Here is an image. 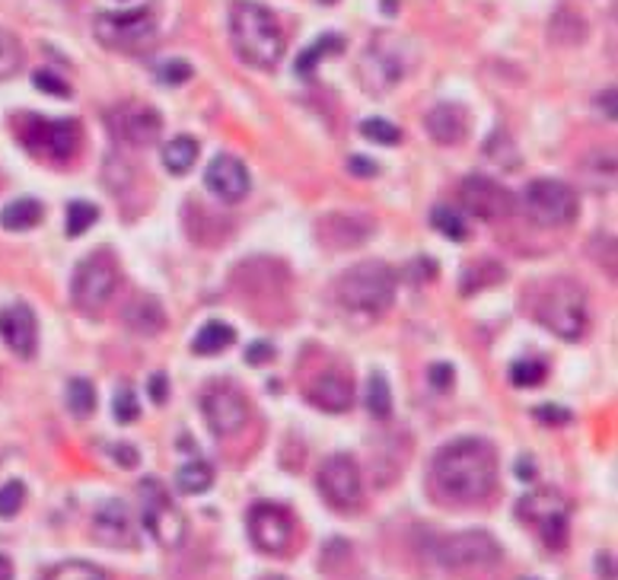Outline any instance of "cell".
Returning a JSON list of instances; mask_svg holds the SVG:
<instances>
[{
    "label": "cell",
    "instance_id": "cell-1",
    "mask_svg": "<svg viewBox=\"0 0 618 580\" xmlns=\"http://www.w3.org/2000/svg\"><path fill=\"white\" fill-rule=\"evenodd\" d=\"M434 491L449 504L487 501L497 485V453L482 437H459L437 449L431 462Z\"/></svg>",
    "mask_w": 618,
    "mask_h": 580
},
{
    "label": "cell",
    "instance_id": "cell-2",
    "mask_svg": "<svg viewBox=\"0 0 618 580\" xmlns=\"http://www.w3.org/2000/svg\"><path fill=\"white\" fill-rule=\"evenodd\" d=\"M230 39H233L236 54L246 64L262 67V71L277 67L281 58H284V48H287V39H284V29H281L277 16L268 7L256 3V0L233 3V10H230Z\"/></svg>",
    "mask_w": 618,
    "mask_h": 580
},
{
    "label": "cell",
    "instance_id": "cell-3",
    "mask_svg": "<svg viewBox=\"0 0 618 580\" xmlns=\"http://www.w3.org/2000/svg\"><path fill=\"white\" fill-rule=\"evenodd\" d=\"M535 319L558 338L580 342L586 335V322H590L583 287L571 277H555V281L542 284V291L535 297Z\"/></svg>",
    "mask_w": 618,
    "mask_h": 580
},
{
    "label": "cell",
    "instance_id": "cell-4",
    "mask_svg": "<svg viewBox=\"0 0 618 580\" xmlns=\"http://www.w3.org/2000/svg\"><path fill=\"white\" fill-rule=\"evenodd\" d=\"M398 277L386 262H360L338 277V300L354 312H386L396 300Z\"/></svg>",
    "mask_w": 618,
    "mask_h": 580
},
{
    "label": "cell",
    "instance_id": "cell-5",
    "mask_svg": "<svg viewBox=\"0 0 618 580\" xmlns=\"http://www.w3.org/2000/svg\"><path fill=\"white\" fill-rule=\"evenodd\" d=\"M520 523L535 530V535L545 542V548H565L571 535V504L552 489L530 491L517 504Z\"/></svg>",
    "mask_w": 618,
    "mask_h": 580
},
{
    "label": "cell",
    "instance_id": "cell-6",
    "mask_svg": "<svg viewBox=\"0 0 618 580\" xmlns=\"http://www.w3.org/2000/svg\"><path fill=\"white\" fill-rule=\"evenodd\" d=\"M520 208L532 223L539 226H568L577 221L580 201L577 192L568 182L558 178H535L523 188L520 195Z\"/></svg>",
    "mask_w": 618,
    "mask_h": 580
},
{
    "label": "cell",
    "instance_id": "cell-7",
    "mask_svg": "<svg viewBox=\"0 0 618 580\" xmlns=\"http://www.w3.org/2000/svg\"><path fill=\"white\" fill-rule=\"evenodd\" d=\"M408 74V61H405V39L396 36H380L367 45L360 64H357V77L367 92L383 96L390 89L401 84V77Z\"/></svg>",
    "mask_w": 618,
    "mask_h": 580
},
{
    "label": "cell",
    "instance_id": "cell-8",
    "mask_svg": "<svg viewBox=\"0 0 618 580\" xmlns=\"http://www.w3.org/2000/svg\"><path fill=\"white\" fill-rule=\"evenodd\" d=\"M92 33L112 51H144L157 39V20L147 7L122 10V13H99L92 20Z\"/></svg>",
    "mask_w": 618,
    "mask_h": 580
},
{
    "label": "cell",
    "instance_id": "cell-9",
    "mask_svg": "<svg viewBox=\"0 0 618 580\" xmlns=\"http://www.w3.org/2000/svg\"><path fill=\"white\" fill-rule=\"evenodd\" d=\"M140 517H144L147 533L153 535L163 548H178L185 542L188 523H185L182 510L173 504L170 491L163 489L160 479L140 482Z\"/></svg>",
    "mask_w": 618,
    "mask_h": 580
},
{
    "label": "cell",
    "instance_id": "cell-10",
    "mask_svg": "<svg viewBox=\"0 0 618 580\" xmlns=\"http://www.w3.org/2000/svg\"><path fill=\"white\" fill-rule=\"evenodd\" d=\"M119 287V268L109 256H87L81 266L74 268L71 277V300L81 312H99Z\"/></svg>",
    "mask_w": 618,
    "mask_h": 580
},
{
    "label": "cell",
    "instance_id": "cell-11",
    "mask_svg": "<svg viewBox=\"0 0 618 580\" xmlns=\"http://www.w3.org/2000/svg\"><path fill=\"white\" fill-rule=\"evenodd\" d=\"M437 562L443 568H456V571L491 568L500 562V545L494 542V535L482 533V530L446 535L437 542Z\"/></svg>",
    "mask_w": 618,
    "mask_h": 580
},
{
    "label": "cell",
    "instance_id": "cell-12",
    "mask_svg": "<svg viewBox=\"0 0 618 580\" xmlns=\"http://www.w3.org/2000/svg\"><path fill=\"white\" fill-rule=\"evenodd\" d=\"M106 125L115 140L132 144V147H150L160 140L163 134V119L153 106L147 102H122L115 109H109Z\"/></svg>",
    "mask_w": 618,
    "mask_h": 580
},
{
    "label": "cell",
    "instance_id": "cell-13",
    "mask_svg": "<svg viewBox=\"0 0 618 580\" xmlns=\"http://www.w3.org/2000/svg\"><path fill=\"white\" fill-rule=\"evenodd\" d=\"M23 140L29 144L33 153L48 160H71L81 150V125L71 119H26Z\"/></svg>",
    "mask_w": 618,
    "mask_h": 580
},
{
    "label": "cell",
    "instance_id": "cell-14",
    "mask_svg": "<svg viewBox=\"0 0 618 580\" xmlns=\"http://www.w3.org/2000/svg\"><path fill=\"white\" fill-rule=\"evenodd\" d=\"M319 491L335 510H354L363 501L360 469L348 453H335L319 469Z\"/></svg>",
    "mask_w": 618,
    "mask_h": 580
},
{
    "label": "cell",
    "instance_id": "cell-15",
    "mask_svg": "<svg viewBox=\"0 0 618 580\" xmlns=\"http://www.w3.org/2000/svg\"><path fill=\"white\" fill-rule=\"evenodd\" d=\"M249 535L256 542V548H262L268 555H281L291 548L294 542V517L287 507L262 501L249 510Z\"/></svg>",
    "mask_w": 618,
    "mask_h": 580
},
{
    "label": "cell",
    "instance_id": "cell-16",
    "mask_svg": "<svg viewBox=\"0 0 618 580\" xmlns=\"http://www.w3.org/2000/svg\"><path fill=\"white\" fill-rule=\"evenodd\" d=\"M462 208L479 221H500L514 211V195L487 176H469L459 188Z\"/></svg>",
    "mask_w": 618,
    "mask_h": 580
},
{
    "label": "cell",
    "instance_id": "cell-17",
    "mask_svg": "<svg viewBox=\"0 0 618 580\" xmlns=\"http://www.w3.org/2000/svg\"><path fill=\"white\" fill-rule=\"evenodd\" d=\"M201 411H205V421L208 428L218 434V437H233L246 428L249 421V405L246 399L230 390V386H214L201 396Z\"/></svg>",
    "mask_w": 618,
    "mask_h": 580
},
{
    "label": "cell",
    "instance_id": "cell-18",
    "mask_svg": "<svg viewBox=\"0 0 618 580\" xmlns=\"http://www.w3.org/2000/svg\"><path fill=\"white\" fill-rule=\"evenodd\" d=\"M0 338L3 345L20 357H33L39 348V322L36 312L29 310L26 304L7 307L0 310Z\"/></svg>",
    "mask_w": 618,
    "mask_h": 580
},
{
    "label": "cell",
    "instance_id": "cell-19",
    "mask_svg": "<svg viewBox=\"0 0 618 580\" xmlns=\"http://www.w3.org/2000/svg\"><path fill=\"white\" fill-rule=\"evenodd\" d=\"M205 185L211 195H218L221 201H243L249 195V170L243 166V160L236 157H214L208 173H205Z\"/></svg>",
    "mask_w": 618,
    "mask_h": 580
},
{
    "label": "cell",
    "instance_id": "cell-20",
    "mask_svg": "<svg viewBox=\"0 0 618 580\" xmlns=\"http://www.w3.org/2000/svg\"><path fill=\"white\" fill-rule=\"evenodd\" d=\"M92 535H96L102 545H112V548L132 545L134 530L132 517H128V507H125L122 501H106V504H99V510L92 514Z\"/></svg>",
    "mask_w": 618,
    "mask_h": 580
},
{
    "label": "cell",
    "instance_id": "cell-21",
    "mask_svg": "<svg viewBox=\"0 0 618 580\" xmlns=\"http://www.w3.org/2000/svg\"><path fill=\"white\" fill-rule=\"evenodd\" d=\"M424 125H428V134L437 140V144H462V137L469 132V115H466V109L462 106H456V102H441V106H434L431 112H428V119H424Z\"/></svg>",
    "mask_w": 618,
    "mask_h": 580
},
{
    "label": "cell",
    "instance_id": "cell-22",
    "mask_svg": "<svg viewBox=\"0 0 618 580\" xmlns=\"http://www.w3.org/2000/svg\"><path fill=\"white\" fill-rule=\"evenodd\" d=\"M309 402L322 411H348L354 402V386L348 377L342 373H322L319 380H312L309 386Z\"/></svg>",
    "mask_w": 618,
    "mask_h": 580
},
{
    "label": "cell",
    "instance_id": "cell-23",
    "mask_svg": "<svg viewBox=\"0 0 618 580\" xmlns=\"http://www.w3.org/2000/svg\"><path fill=\"white\" fill-rule=\"evenodd\" d=\"M125 325L137 332V335H160L163 332V325H166V312H163V304L157 300V297H147V294H140V297H134L132 304L125 307Z\"/></svg>",
    "mask_w": 618,
    "mask_h": 580
},
{
    "label": "cell",
    "instance_id": "cell-24",
    "mask_svg": "<svg viewBox=\"0 0 618 580\" xmlns=\"http://www.w3.org/2000/svg\"><path fill=\"white\" fill-rule=\"evenodd\" d=\"M236 342V332H233V325H226V322H205L201 329H198V335H195V342H191V351L195 355H221L223 348H230Z\"/></svg>",
    "mask_w": 618,
    "mask_h": 580
},
{
    "label": "cell",
    "instance_id": "cell-25",
    "mask_svg": "<svg viewBox=\"0 0 618 580\" xmlns=\"http://www.w3.org/2000/svg\"><path fill=\"white\" fill-rule=\"evenodd\" d=\"M39 221H42V205H39L36 198L10 201V205L0 211V226H3V230H33Z\"/></svg>",
    "mask_w": 618,
    "mask_h": 580
},
{
    "label": "cell",
    "instance_id": "cell-26",
    "mask_svg": "<svg viewBox=\"0 0 618 580\" xmlns=\"http://www.w3.org/2000/svg\"><path fill=\"white\" fill-rule=\"evenodd\" d=\"M198 160V144L191 137H173L166 147H163V166L173 173V176H185Z\"/></svg>",
    "mask_w": 618,
    "mask_h": 580
},
{
    "label": "cell",
    "instance_id": "cell-27",
    "mask_svg": "<svg viewBox=\"0 0 618 580\" xmlns=\"http://www.w3.org/2000/svg\"><path fill=\"white\" fill-rule=\"evenodd\" d=\"M214 485V469L205 459H191L176 472V489L182 494H205Z\"/></svg>",
    "mask_w": 618,
    "mask_h": 580
},
{
    "label": "cell",
    "instance_id": "cell-28",
    "mask_svg": "<svg viewBox=\"0 0 618 580\" xmlns=\"http://www.w3.org/2000/svg\"><path fill=\"white\" fill-rule=\"evenodd\" d=\"M342 51H345V39H342V36H322V39H316V42L309 45L307 51L297 58V74H300V77H312V71H316V64H319L322 58L342 54Z\"/></svg>",
    "mask_w": 618,
    "mask_h": 580
},
{
    "label": "cell",
    "instance_id": "cell-29",
    "mask_svg": "<svg viewBox=\"0 0 618 580\" xmlns=\"http://www.w3.org/2000/svg\"><path fill=\"white\" fill-rule=\"evenodd\" d=\"M507 271L497 266L494 259H482V262H472V266L462 271V294H475V291H485L491 284H497Z\"/></svg>",
    "mask_w": 618,
    "mask_h": 580
},
{
    "label": "cell",
    "instance_id": "cell-30",
    "mask_svg": "<svg viewBox=\"0 0 618 580\" xmlns=\"http://www.w3.org/2000/svg\"><path fill=\"white\" fill-rule=\"evenodd\" d=\"M367 408L380 421H386L393 415V393H390V380L383 373H370V380H367Z\"/></svg>",
    "mask_w": 618,
    "mask_h": 580
},
{
    "label": "cell",
    "instance_id": "cell-31",
    "mask_svg": "<svg viewBox=\"0 0 618 580\" xmlns=\"http://www.w3.org/2000/svg\"><path fill=\"white\" fill-rule=\"evenodd\" d=\"M67 408H71V415H77V418H89V415H92V408H96V390H92L89 380L77 377V380L67 383Z\"/></svg>",
    "mask_w": 618,
    "mask_h": 580
},
{
    "label": "cell",
    "instance_id": "cell-32",
    "mask_svg": "<svg viewBox=\"0 0 618 580\" xmlns=\"http://www.w3.org/2000/svg\"><path fill=\"white\" fill-rule=\"evenodd\" d=\"M431 223L441 230L446 239H453V243H466L469 239V226L462 221V214L459 211H453V208H434V214H431Z\"/></svg>",
    "mask_w": 618,
    "mask_h": 580
},
{
    "label": "cell",
    "instance_id": "cell-33",
    "mask_svg": "<svg viewBox=\"0 0 618 580\" xmlns=\"http://www.w3.org/2000/svg\"><path fill=\"white\" fill-rule=\"evenodd\" d=\"M23 67V45L13 33L0 29V81H10Z\"/></svg>",
    "mask_w": 618,
    "mask_h": 580
},
{
    "label": "cell",
    "instance_id": "cell-34",
    "mask_svg": "<svg viewBox=\"0 0 618 580\" xmlns=\"http://www.w3.org/2000/svg\"><path fill=\"white\" fill-rule=\"evenodd\" d=\"M96 221H99L96 205H89V201H71L67 205V236H84Z\"/></svg>",
    "mask_w": 618,
    "mask_h": 580
},
{
    "label": "cell",
    "instance_id": "cell-35",
    "mask_svg": "<svg viewBox=\"0 0 618 580\" xmlns=\"http://www.w3.org/2000/svg\"><path fill=\"white\" fill-rule=\"evenodd\" d=\"M360 134L367 140H373V144H383V147H396L398 140H401V128H396L386 119H367V122H360Z\"/></svg>",
    "mask_w": 618,
    "mask_h": 580
},
{
    "label": "cell",
    "instance_id": "cell-36",
    "mask_svg": "<svg viewBox=\"0 0 618 580\" xmlns=\"http://www.w3.org/2000/svg\"><path fill=\"white\" fill-rule=\"evenodd\" d=\"M45 580H109V575L87 562H67V565H58Z\"/></svg>",
    "mask_w": 618,
    "mask_h": 580
},
{
    "label": "cell",
    "instance_id": "cell-37",
    "mask_svg": "<svg viewBox=\"0 0 618 580\" xmlns=\"http://www.w3.org/2000/svg\"><path fill=\"white\" fill-rule=\"evenodd\" d=\"M510 380L520 390H532V386H539L545 380V363L542 360H517L510 367Z\"/></svg>",
    "mask_w": 618,
    "mask_h": 580
},
{
    "label": "cell",
    "instance_id": "cell-38",
    "mask_svg": "<svg viewBox=\"0 0 618 580\" xmlns=\"http://www.w3.org/2000/svg\"><path fill=\"white\" fill-rule=\"evenodd\" d=\"M191 64L188 61H182V58H173V61H166V64H160V71H157V77H160V84H166V87H182V84H188L191 81Z\"/></svg>",
    "mask_w": 618,
    "mask_h": 580
},
{
    "label": "cell",
    "instance_id": "cell-39",
    "mask_svg": "<svg viewBox=\"0 0 618 580\" xmlns=\"http://www.w3.org/2000/svg\"><path fill=\"white\" fill-rule=\"evenodd\" d=\"M23 501H26V485H23V482H7V485L0 489V517L20 514Z\"/></svg>",
    "mask_w": 618,
    "mask_h": 580
},
{
    "label": "cell",
    "instance_id": "cell-40",
    "mask_svg": "<svg viewBox=\"0 0 618 580\" xmlns=\"http://www.w3.org/2000/svg\"><path fill=\"white\" fill-rule=\"evenodd\" d=\"M137 415H140V405H137L134 390L122 386V390L115 393V421H119V424H132V421H137Z\"/></svg>",
    "mask_w": 618,
    "mask_h": 580
},
{
    "label": "cell",
    "instance_id": "cell-41",
    "mask_svg": "<svg viewBox=\"0 0 618 580\" xmlns=\"http://www.w3.org/2000/svg\"><path fill=\"white\" fill-rule=\"evenodd\" d=\"M33 84H36V89H42V92H51V96H71V87L61 81V77H54L51 71H36V77H33Z\"/></svg>",
    "mask_w": 618,
    "mask_h": 580
},
{
    "label": "cell",
    "instance_id": "cell-42",
    "mask_svg": "<svg viewBox=\"0 0 618 580\" xmlns=\"http://www.w3.org/2000/svg\"><path fill=\"white\" fill-rule=\"evenodd\" d=\"M428 380H431V386L437 390V393H446L449 386H453V380H456V373H453V363H431V370H428Z\"/></svg>",
    "mask_w": 618,
    "mask_h": 580
},
{
    "label": "cell",
    "instance_id": "cell-43",
    "mask_svg": "<svg viewBox=\"0 0 618 580\" xmlns=\"http://www.w3.org/2000/svg\"><path fill=\"white\" fill-rule=\"evenodd\" d=\"M535 418L545 421V424H568V421H571V411L561 408V405H539V408H535Z\"/></svg>",
    "mask_w": 618,
    "mask_h": 580
},
{
    "label": "cell",
    "instance_id": "cell-44",
    "mask_svg": "<svg viewBox=\"0 0 618 580\" xmlns=\"http://www.w3.org/2000/svg\"><path fill=\"white\" fill-rule=\"evenodd\" d=\"M348 173H351V176H376L380 166H376V160H367V157L357 153V157L348 160Z\"/></svg>",
    "mask_w": 618,
    "mask_h": 580
},
{
    "label": "cell",
    "instance_id": "cell-45",
    "mask_svg": "<svg viewBox=\"0 0 618 580\" xmlns=\"http://www.w3.org/2000/svg\"><path fill=\"white\" fill-rule=\"evenodd\" d=\"M274 357V348L268 345V342H256V345H249V351H246V360L249 363H256V367H262Z\"/></svg>",
    "mask_w": 618,
    "mask_h": 580
},
{
    "label": "cell",
    "instance_id": "cell-46",
    "mask_svg": "<svg viewBox=\"0 0 618 580\" xmlns=\"http://www.w3.org/2000/svg\"><path fill=\"white\" fill-rule=\"evenodd\" d=\"M147 390H150V399L157 402V405H163L166 396H170V393H166V377H163V373H153L150 383H147Z\"/></svg>",
    "mask_w": 618,
    "mask_h": 580
},
{
    "label": "cell",
    "instance_id": "cell-47",
    "mask_svg": "<svg viewBox=\"0 0 618 580\" xmlns=\"http://www.w3.org/2000/svg\"><path fill=\"white\" fill-rule=\"evenodd\" d=\"M112 456H115V462L125 466V469H134V466H137V449H132V446H112Z\"/></svg>",
    "mask_w": 618,
    "mask_h": 580
},
{
    "label": "cell",
    "instance_id": "cell-48",
    "mask_svg": "<svg viewBox=\"0 0 618 580\" xmlns=\"http://www.w3.org/2000/svg\"><path fill=\"white\" fill-rule=\"evenodd\" d=\"M596 562H600V578L616 580V571H613V555H600Z\"/></svg>",
    "mask_w": 618,
    "mask_h": 580
},
{
    "label": "cell",
    "instance_id": "cell-49",
    "mask_svg": "<svg viewBox=\"0 0 618 580\" xmlns=\"http://www.w3.org/2000/svg\"><path fill=\"white\" fill-rule=\"evenodd\" d=\"M517 476H520L523 482H530V479H535V466H532V459H527V456H523V459L517 462Z\"/></svg>",
    "mask_w": 618,
    "mask_h": 580
},
{
    "label": "cell",
    "instance_id": "cell-50",
    "mask_svg": "<svg viewBox=\"0 0 618 580\" xmlns=\"http://www.w3.org/2000/svg\"><path fill=\"white\" fill-rule=\"evenodd\" d=\"M0 580H13V562L7 555H0Z\"/></svg>",
    "mask_w": 618,
    "mask_h": 580
},
{
    "label": "cell",
    "instance_id": "cell-51",
    "mask_svg": "<svg viewBox=\"0 0 618 580\" xmlns=\"http://www.w3.org/2000/svg\"><path fill=\"white\" fill-rule=\"evenodd\" d=\"M259 580H287V578H281V575H268V578H259Z\"/></svg>",
    "mask_w": 618,
    "mask_h": 580
},
{
    "label": "cell",
    "instance_id": "cell-52",
    "mask_svg": "<svg viewBox=\"0 0 618 580\" xmlns=\"http://www.w3.org/2000/svg\"><path fill=\"white\" fill-rule=\"evenodd\" d=\"M322 3H335V0H322Z\"/></svg>",
    "mask_w": 618,
    "mask_h": 580
},
{
    "label": "cell",
    "instance_id": "cell-53",
    "mask_svg": "<svg viewBox=\"0 0 618 580\" xmlns=\"http://www.w3.org/2000/svg\"><path fill=\"white\" fill-rule=\"evenodd\" d=\"M523 580H535V578H523Z\"/></svg>",
    "mask_w": 618,
    "mask_h": 580
}]
</instances>
